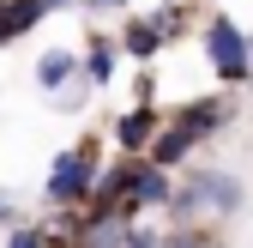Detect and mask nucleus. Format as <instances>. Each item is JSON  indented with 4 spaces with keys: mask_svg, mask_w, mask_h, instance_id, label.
<instances>
[{
    "mask_svg": "<svg viewBox=\"0 0 253 248\" xmlns=\"http://www.w3.org/2000/svg\"><path fill=\"white\" fill-rule=\"evenodd\" d=\"M97 200L103 206H121V212L157 206V200H169V176L157 170V164H121L109 182H97Z\"/></svg>",
    "mask_w": 253,
    "mask_h": 248,
    "instance_id": "obj_1",
    "label": "nucleus"
},
{
    "mask_svg": "<svg viewBox=\"0 0 253 248\" xmlns=\"http://www.w3.org/2000/svg\"><path fill=\"white\" fill-rule=\"evenodd\" d=\"M223 115H229L223 103H187V109L175 115V127H169V133H157V145H151V164H157V170H169V164H175V158H181V151L193 145V139L217 133V121H223Z\"/></svg>",
    "mask_w": 253,
    "mask_h": 248,
    "instance_id": "obj_2",
    "label": "nucleus"
},
{
    "mask_svg": "<svg viewBox=\"0 0 253 248\" xmlns=\"http://www.w3.org/2000/svg\"><path fill=\"white\" fill-rule=\"evenodd\" d=\"M84 194H97V164H90V145H73V151H60V158L48 164V200L73 206Z\"/></svg>",
    "mask_w": 253,
    "mask_h": 248,
    "instance_id": "obj_3",
    "label": "nucleus"
},
{
    "mask_svg": "<svg viewBox=\"0 0 253 248\" xmlns=\"http://www.w3.org/2000/svg\"><path fill=\"white\" fill-rule=\"evenodd\" d=\"M205 55H211V67H217L223 85L247 79V30H235L229 18H211L205 24Z\"/></svg>",
    "mask_w": 253,
    "mask_h": 248,
    "instance_id": "obj_4",
    "label": "nucleus"
},
{
    "mask_svg": "<svg viewBox=\"0 0 253 248\" xmlns=\"http://www.w3.org/2000/svg\"><path fill=\"white\" fill-rule=\"evenodd\" d=\"M175 206H181V212H235V206H241V182H235L229 170H205V176H193V182L175 194Z\"/></svg>",
    "mask_w": 253,
    "mask_h": 248,
    "instance_id": "obj_5",
    "label": "nucleus"
},
{
    "mask_svg": "<svg viewBox=\"0 0 253 248\" xmlns=\"http://www.w3.org/2000/svg\"><path fill=\"white\" fill-rule=\"evenodd\" d=\"M54 6H67V0H6V18H0V43L24 37V30H37Z\"/></svg>",
    "mask_w": 253,
    "mask_h": 248,
    "instance_id": "obj_6",
    "label": "nucleus"
},
{
    "mask_svg": "<svg viewBox=\"0 0 253 248\" xmlns=\"http://www.w3.org/2000/svg\"><path fill=\"white\" fill-rule=\"evenodd\" d=\"M115 139L126 145V151H145V145H157V109H126L121 121H115Z\"/></svg>",
    "mask_w": 253,
    "mask_h": 248,
    "instance_id": "obj_7",
    "label": "nucleus"
},
{
    "mask_svg": "<svg viewBox=\"0 0 253 248\" xmlns=\"http://www.w3.org/2000/svg\"><path fill=\"white\" fill-rule=\"evenodd\" d=\"M73 73H79V55H67V49H48V55L37 61V79H42V91H60Z\"/></svg>",
    "mask_w": 253,
    "mask_h": 248,
    "instance_id": "obj_8",
    "label": "nucleus"
},
{
    "mask_svg": "<svg viewBox=\"0 0 253 248\" xmlns=\"http://www.w3.org/2000/svg\"><path fill=\"white\" fill-rule=\"evenodd\" d=\"M121 43H126V55H139V61H145V55L163 49V24H157V18H139V24H126V37H121Z\"/></svg>",
    "mask_w": 253,
    "mask_h": 248,
    "instance_id": "obj_9",
    "label": "nucleus"
},
{
    "mask_svg": "<svg viewBox=\"0 0 253 248\" xmlns=\"http://www.w3.org/2000/svg\"><path fill=\"white\" fill-rule=\"evenodd\" d=\"M84 79H90V85H109V79H115V43H103V37L90 43V55H84Z\"/></svg>",
    "mask_w": 253,
    "mask_h": 248,
    "instance_id": "obj_10",
    "label": "nucleus"
},
{
    "mask_svg": "<svg viewBox=\"0 0 253 248\" xmlns=\"http://www.w3.org/2000/svg\"><path fill=\"white\" fill-rule=\"evenodd\" d=\"M163 248H217V242H205V236H199L193 224H187V230H175V236H169Z\"/></svg>",
    "mask_w": 253,
    "mask_h": 248,
    "instance_id": "obj_11",
    "label": "nucleus"
},
{
    "mask_svg": "<svg viewBox=\"0 0 253 248\" xmlns=\"http://www.w3.org/2000/svg\"><path fill=\"white\" fill-rule=\"evenodd\" d=\"M6 248H42V236H37V230H12Z\"/></svg>",
    "mask_w": 253,
    "mask_h": 248,
    "instance_id": "obj_12",
    "label": "nucleus"
},
{
    "mask_svg": "<svg viewBox=\"0 0 253 248\" xmlns=\"http://www.w3.org/2000/svg\"><path fill=\"white\" fill-rule=\"evenodd\" d=\"M126 248H163L157 236H126Z\"/></svg>",
    "mask_w": 253,
    "mask_h": 248,
    "instance_id": "obj_13",
    "label": "nucleus"
},
{
    "mask_svg": "<svg viewBox=\"0 0 253 248\" xmlns=\"http://www.w3.org/2000/svg\"><path fill=\"white\" fill-rule=\"evenodd\" d=\"M247 61H253V37H247Z\"/></svg>",
    "mask_w": 253,
    "mask_h": 248,
    "instance_id": "obj_14",
    "label": "nucleus"
},
{
    "mask_svg": "<svg viewBox=\"0 0 253 248\" xmlns=\"http://www.w3.org/2000/svg\"><path fill=\"white\" fill-rule=\"evenodd\" d=\"M0 18H6V0H0Z\"/></svg>",
    "mask_w": 253,
    "mask_h": 248,
    "instance_id": "obj_15",
    "label": "nucleus"
}]
</instances>
